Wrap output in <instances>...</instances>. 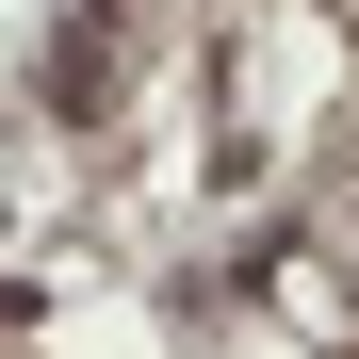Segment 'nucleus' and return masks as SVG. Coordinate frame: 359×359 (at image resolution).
Here are the masks:
<instances>
[{"label":"nucleus","instance_id":"1","mask_svg":"<svg viewBox=\"0 0 359 359\" xmlns=\"http://www.w3.org/2000/svg\"><path fill=\"white\" fill-rule=\"evenodd\" d=\"M114 82H98V33H66V49H49V114H98Z\"/></svg>","mask_w":359,"mask_h":359}]
</instances>
